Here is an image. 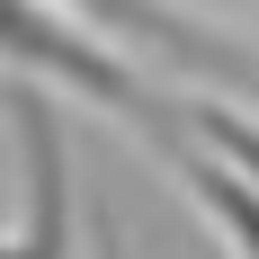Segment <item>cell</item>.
<instances>
[{"mask_svg":"<svg viewBox=\"0 0 259 259\" xmlns=\"http://www.w3.org/2000/svg\"><path fill=\"white\" fill-rule=\"evenodd\" d=\"M80 27H99L107 45H125L134 63L206 80L214 99H250L259 107V45H241L224 18L188 9V0H63Z\"/></svg>","mask_w":259,"mask_h":259,"instance_id":"3957f363","label":"cell"},{"mask_svg":"<svg viewBox=\"0 0 259 259\" xmlns=\"http://www.w3.org/2000/svg\"><path fill=\"white\" fill-rule=\"evenodd\" d=\"M90 259H134L125 250V224H116L107 206H90Z\"/></svg>","mask_w":259,"mask_h":259,"instance_id":"8992f818","label":"cell"},{"mask_svg":"<svg viewBox=\"0 0 259 259\" xmlns=\"http://www.w3.org/2000/svg\"><path fill=\"white\" fill-rule=\"evenodd\" d=\"M0 63L27 72V80H45V90H63V99H90L107 116H134L152 143L179 125V99L152 90L143 63L125 45H107L99 27H80L63 0H0Z\"/></svg>","mask_w":259,"mask_h":259,"instance_id":"6da1fadb","label":"cell"},{"mask_svg":"<svg viewBox=\"0 0 259 259\" xmlns=\"http://www.w3.org/2000/svg\"><path fill=\"white\" fill-rule=\"evenodd\" d=\"M179 134H197L214 161H233L241 179L259 188V116H241V99H179Z\"/></svg>","mask_w":259,"mask_h":259,"instance_id":"5b68a950","label":"cell"},{"mask_svg":"<svg viewBox=\"0 0 259 259\" xmlns=\"http://www.w3.org/2000/svg\"><path fill=\"white\" fill-rule=\"evenodd\" d=\"M9 134H18V214L0 233V259H90V224L72 197V134H63V90L9 80L0 90Z\"/></svg>","mask_w":259,"mask_h":259,"instance_id":"7a4b0ae2","label":"cell"},{"mask_svg":"<svg viewBox=\"0 0 259 259\" xmlns=\"http://www.w3.org/2000/svg\"><path fill=\"white\" fill-rule=\"evenodd\" d=\"M152 152L170 161V170H179V188H188V197H197V214H206V224H214V241H224V250H233V259H259V188L241 179L233 161H214L206 143H197V134H179V125L161 134Z\"/></svg>","mask_w":259,"mask_h":259,"instance_id":"277c9868","label":"cell"}]
</instances>
